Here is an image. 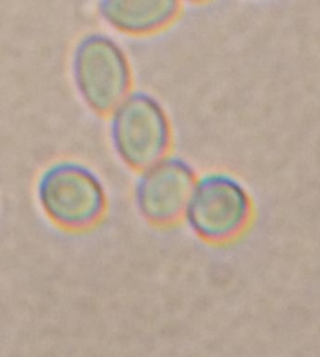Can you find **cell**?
I'll return each instance as SVG.
<instances>
[{"label": "cell", "mask_w": 320, "mask_h": 357, "mask_svg": "<svg viewBox=\"0 0 320 357\" xmlns=\"http://www.w3.org/2000/svg\"><path fill=\"white\" fill-rule=\"evenodd\" d=\"M37 203L46 219L60 230L82 233L105 218L108 196L95 171L83 163L63 160L46 168L36 186Z\"/></svg>", "instance_id": "obj_1"}, {"label": "cell", "mask_w": 320, "mask_h": 357, "mask_svg": "<svg viewBox=\"0 0 320 357\" xmlns=\"http://www.w3.org/2000/svg\"><path fill=\"white\" fill-rule=\"evenodd\" d=\"M253 215L245 185L231 174L212 172L198 176L182 220L202 241L224 245L245 234Z\"/></svg>", "instance_id": "obj_2"}, {"label": "cell", "mask_w": 320, "mask_h": 357, "mask_svg": "<svg viewBox=\"0 0 320 357\" xmlns=\"http://www.w3.org/2000/svg\"><path fill=\"white\" fill-rule=\"evenodd\" d=\"M109 116L112 147L126 167L139 173L170 155V119L153 95L132 91Z\"/></svg>", "instance_id": "obj_3"}, {"label": "cell", "mask_w": 320, "mask_h": 357, "mask_svg": "<svg viewBox=\"0 0 320 357\" xmlns=\"http://www.w3.org/2000/svg\"><path fill=\"white\" fill-rule=\"evenodd\" d=\"M72 73L79 96L98 114L109 116L133 91L129 59L106 35L90 34L80 40L73 51Z\"/></svg>", "instance_id": "obj_4"}, {"label": "cell", "mask_w": 320, "mask_h": 357, "mask_svg": "<svg viewBox=\"0 0 320 357\" xmlns=\"http://www.w3.org/2000/svg\"><path fill=\"white\" fill-rule=\"evenodd\" d=\"M198 176L187 160L172 155L139 172L133 192L139 215L158 227L180 222Z\"/></svg>", "instance_id": "obj_5"}, {"label": "cell", "mask_w": 320, "mask_h": 357, "mask_svg": "<svg viewBox=\"0 0 320 357\" xmlns=\"http://www.w3.org/2000/svg\"><path fill=\"white\" fill-rule=\"evenodd\" d=\"M180 0H102L100 12L111 29L128 36L158 33L179 17Z\"/></svg>", "instance_id": "obj_6"}, {"label": "cell", "mask_w": 320, "mask_h": 357, "mask_svg": "<svg viewBox=\"0 0 320 357\" xmlns=\"http://www.w3.org/2000/svg\"><path fill=\"white\" fill-rule=\"evenodd\" d=\"M180 1H185V2H188V3H191V4H201V3H204V2H207V1H209V0H180Z\"/></svg>", "instance_id": "obj_7"}]
</instances>
